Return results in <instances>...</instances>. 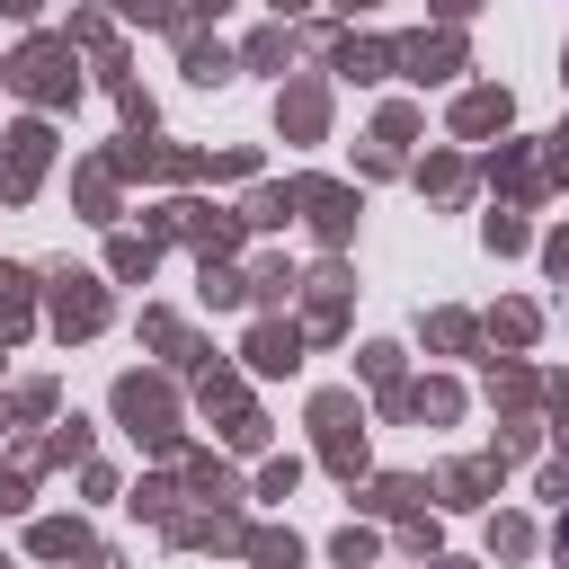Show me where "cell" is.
Returning a JSON list of instances; mask_svg holds the SVG:
<instances>
[{
  "instance_id": "6da1fadb",
  "label": "cell",
  "mask_w": 569,
  "mask_h": 569,
  "mask_svg": "<svg viewBox=\"0 0 569 569\" xmlns=\"http://www.w3.org/2000/svg\"><path fill=\"white\" fill-rule=\"evenodd\" d=\"M551 551H560V569H569V516H560V533H551Z\"/></svg>"
}]
</instances>
